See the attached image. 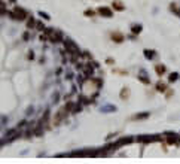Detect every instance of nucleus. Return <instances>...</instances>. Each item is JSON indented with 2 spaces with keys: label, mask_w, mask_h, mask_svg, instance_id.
Here are the masks:
<instances>
[{
  "label": "nucleus",
  "mask_w": 180,
  "mask_h": 164,
  "mask_svg": "<svg viewBox=\"0 0 180 164\" xmlns=\"http://www.w3.org/2000/svg\"><path fill=\"white\" fill-rule=\"evenodd\" d=\"M43 33L46 34L48 39H49L51 42H54V43H58V42L63 41V34H61L60 31H58V30H55V28H49V27H46Z\"/></svg>",
  "instance_id": "f257e3e1"
},
{
  "label": "nucleus",
  "mask_w": 180,
  "mask_h": 164,
  "mask_svg": "<svg viewBox=\"0 0 180 164\" xmlns=\"http://www.w3.org/2000/svg\"><path fill=\"white\" fill-rule=\"evenodd\" d=\"M64 46H66V49H67V52H69V54L80 55L79 48H78V45H76L73 41H70V39H66V41H64Z\"/></svg>",
  "instance_id": "f03ea898"
},
{
  "label": "nucleus",
  "mask_w": 180,
  "mask_h": 164,
  "mask_svg": "<svg viewBox=\"0 0 180 164\" xmlns=\"http://www.w3.org/2000/svg\"><path fill=\"white\" fill-rule=\"evenodd\" d=\"M158 140H161V136H158V134H154V136L143 134V136L137 137V142H140V143H154V142H158Z\"/></svg>",
  "instance_id": "7ed1b4c3"
},
{
  "label": "nucleus",
  "mask_w": 180,
  "mask_h": 164,
  "mask_svg": "<svg viewBox=\"0 0 180 164\" xmlns=\"http://www.w3.org/2000/svg\"><path fill=\"white\" fill-rule=\"evenodd\" d=\"M164 136H165V139H167V142H168L170 145H179L180 136L177 134V133H173V131H167Z\"/></svg>",
  "instance_id": "20e7f679"
},
{
  "label": "nucleus",
  "mask_w": 180,
  "mask_h": 164,
  "mask_svg": "<svg viewBox=\"0 0 180 164\" xmlns=\"http://www.w3.org/2000/svg\"><path fill=\"white\" fill-rule=\"evenodd\" d=\"M13 14H15V20H18V21L26 20L27 17H28L27 11H24V9H22V7H20V6L13 7Z\"/></svg>",
  "instance_id": "39448f33"
},
{
  "label": "nucleus",
  "mask_w": 180,
  "mask_h": 164,
  "mask_svg": "<svg viewBox=\"0 0 180 164\" xmlns=\"http://www.w3.org/2000/svg\"><path fill=\"white\" fill-rule=\"evenodd\" d=\"M133 137L131 136H124V137H119L116 142H115V146L116 148H122V146H125V145H130V143H133Z\"/></svg>",
  "instance_id": "423d86ee"
},
{
  "label": "nucleus",
  "mask_w": 180,
  "mask_h": 164,
  "mask_svg": "<svg viewBox=\"0 0 180 164\" xmlns=\"http://www.w3.org/2000/svg\"><path fill=\"white\" fill-rule=\"evenodd\" d=\"M97 12H98L101 17H106V18H112V17H113V11H112L110 7H106V6H100Z\"/></svg>",
  "instance_id": "0eeeda50"
},
{
  "label": "nucleus",
  "mask_w": 180,
  "mask_h": 164,
  "mask_svg": "<svg viewBox=\"0 0 180 164\" xmlns=\"http://www.w3.org/2000/svg\"><path fill=\"white\" fill-rule=\"evenodd\" d=\"M66 113H67L66 108H63V109L58 110V112H57V115H55V118H54V124L57 125L60 121H63V119H64V116H66Z\"/></svg>",
  "instance_id": "6e6552de"
},
{
  "label": "nucleus",
  "mask_w": 180,
  "mask_h": 164,
  "mask_svg": "<svg viewBox=\"0 0 180 164\" xmlns=\"http://www.w3.org/2000/svg\"><path fill=\"white\" fill-rule=\"evenodd\" d=\"M112 41L116 42V43H122V42L125 41V36L121 33V31H113V33H112Z\"/></svg>",
  "instance_id": "1a4fd4ad"
},
{
  "label": "nucleus",
  "mask_w": 180,
  "mask_h": 164,
  "mask_svg": "<svg viewBox=\"0 0 180 164\" xmlns=\"http://www.w3.org/2000/svg\"><path fill=\"white\" fill-rule=\"evenodd\" d=\"M112 7H113L115 11H119V12L125 11V6H124V3H122V2H119V0H113V2H112Z\"/></svg>",
  "instance_id": "9d476101"
},
{
  "label": "nucleus",
  "mask_w": 180,
  "mask_h": 164,
  "mask_svg": "<svg viewBox=\"0 0 180 164\" xmlns=\"http://www.w3.org/2000/svg\"><path fill=\"white\" fill-rule=\"evenodd\" d=\"M155 72H156V75L158 76H162V75H165L167 67H165L164 64H156V66H155Z\"/></svg>",
  "instance_id": "9b49d317"
},
{
  "label": "nucleus",
  "mask_w": 180,
  "mask_h": 164,
  "mask_svg": "<svg viewBox=\"0 0 180 164\" xmlns=\"http://www.w3.org/2000/svg\"><path fill=\"white\" fill-rule=\"evenodd\" d=\"M143 54H144V57H146L147 60H154L155 57H156V51H154V49H144Z\"/></svg>",
  "instance_id": "f8f14e48"
},
{
  "label": "nucleus",
  "mask_w": 180,
  "mask_h": 164,
  "mask_svg": "<svg viewBox=\"0 0 180 164\" xmlns=\"http://www.w3.org/2000/svg\"><path fill=\"white\" fill-rule=\"evenodd\" d=\"M83 73H85V76L87 78H89V76H92V73H94V67L91 66V64H88V66H83Z\"/></svg>",
  "instance_id": "ddd939ff"
},
{
  "label": "nucleus",
  "mask_w": 180,
  "mask_h": 164,
  "mask_svg": "<svg viewBox=\"0 0 180 164\" xmlns=\"http://www.w3.org/2000/svg\"><path fill=\"white\" fill-rule=\"evenodd\" d=\"M170 11L173 12V14H176L177 17H180V7H179V5L177 3H170Z\"/></svg>",
  "instance_id": "4468645a"
},
{
  "label": "nucleus",
  "mask_w": 180,
  "mask_h": 164,
  "mask_svg": "<svg viewBox=\"0 0 180 164\" xmlns=\"http://www.w3.org/2000/svg\"><path fill=\"white\" fill-rule=\"evenodd\" d=\"M139 81H141L143 84H146V85L150 84V79L146 76V72H144V70H141V75H139Z\"/></svg>",
  "instance_id": "2eb2a0df"
},
{
  "label": "nucleus",
  "mask_w": 180,
  "mask_h": 164,
  "mask_svg": "<svg viewBox=\"0 0 180 164\" xmlns=\"http://www.w3.org/2000/svg\"><path fill=\"white\" fill-rule=\"evenodd\" d=\"M141 30H143V26H141V24H133V26H131V31H133L134 34H140Z\"/></svg>",
  "instance_id": "dca6fc26"
},
{
  "label": "nucleus",
  "mask_w": 180,
  "mask_h": 164,
  "mask_svg": "<svg viewBox=\"0 0 180 164\" xmlns=\"http://www.w3.org/2000/svg\"><path fill=\"white\" fill-rule=\"evenodd\" d=\"M156 91H159V93H165L167 91V84H164V82H158L156 84Z\"/></svg>",
  "instance_id": "f3484780"
},
{
  "label": "nucleus",
  "mask_w": 180,
  "mask_h": 164,
  "mask_svg": "<svg viewBox=\"0 0 180 164\" xmlns=\"http://www.w3.org/2000/svg\"><path fill=\"white\" fill-rule=\"evenodd\" d=\"M128 97H130V89H128L127 87H124V88L121 89V99H122V100H127Z\"/></svg>",
  "instance_id": "a211bd4d"
},
{
  "label": "nucleus",
  "mask_w": 180,
  "mask_h": 164,
  "mask_svg": "<svg viewBox=\"0 0 180 164\" xmlns=\"http://www.w3.org/2000/svg\"><path fill=\"white\" fill-rule=\"evenodd\" d=\"M149 118V112H143V113H135L133 116V119H146Z\"/></svg>",
  "instance_id": "6ab92c4d"
},
{
  "label": "nucleus",
  "mask_w": 180,
  "mask_h": 164,
  "mask_svg": "<svg viewBox=\"0 0 180 164\" xmlns=\"http://www.w3.org/2000/svg\"><path fill=\"white\" fill-rule=\"evenodd\" d=\"M34 27H36V21H34L33 17H30L27 20V28H34Z\"/></svg>",
  "instance_id": "aec40b11"
},
{
  "label": "nucleus",
  "mask_w": 180,
  "mask_h": 164,
  "mask_svg": "<svg viewBox=\"0 0 180 164\" xmlns=\"http://www.w3.org/2000/svg\"><path fill=\"white\" fill-rule=\"evenodd\" d=\"M9 11H6V5H5V2H2L0 0V15H6Z\"/></svg>",
  "instance_id": "412c9836"
},
{
  "label": "nucleus",
  "mask_w": 180,
  "mask_h": 164,
  "mask_svg": "<svg viewBox=\"0 0 180 164\" xmlns=\"http://www.w3.org/2000/svg\"><path fill=\"white\" fill-rule=\"evenodd\" d=\"M179 79V73L177 72H173V73H170V76H168V81L170 82H176Z\"/></svg>",
  "instance_id": "4be33fe9"
},
{
  "label": "nucleus",
  "mask_w": 180,
  "mask_h": 164,
  "mask_svg": "<svg viewBox=\"0 0 180 164\" xmlns=\"http://www.w3.org/2000/svg\"><path fill=\"white\" fill-rule=\"evenodd\" d=\"M103 112H115L116 110V106H104V108H101Z\"/></svg>",
  "instance_id": "5701e85b"
},
{
  "label": "nucleus",
  "mask_w": 180,
  "mask_h": 164,
  "mask_svg": "<svg viewBox=\"0 0 180 164\" xmlns=\"http://www.w3.org/2000/svg\"><path fill=\"white\" fill-rule=\"evenodd\" d=\"M73 106H74V103H73V102H67L64 108H66L67 112H72V110H73Z\"/></svg>",
  "instance_id": "b1692460"
},
{
  "label": "nucleus",
  "mask_w": 180,
  "mask_h": 164,
  "mask_svg": "<svg viewBox=\"0 0 180 164\" xmlns=\"http://www.w3.org/2000/svg\"><path fill=\"white\" fill-rule=\"evenodd\" d=\"M80 110H82V106H80L79 103H76L73 106V110H72V112H73V113H79Z\"/></svg>",
  "instance_id": "393cba45"
},
{
  "label": "nucleus",
  "mask_w": 180,
  "mask_h": 164,
  "mask_svg": "<svg viewBox=\"0 0 180 164\" xmlns=\"http://www.w3.org/2000/svg\"><path fill=\"white\" fill-rule=\"evenodd\" d=\"M83 15H85V17H95V11H92V9H87V11L83 12Z\"/></svg>",
  "instance_id": "a878e982"
},
{
  "label": "nucleus",
  "mask_w": 180,
  "mask_h": 164,
  "mask_svg": "<svg viewBox=\"0 0 180 164\" xmlns=\"http://www.w3.org/2000/svg\"><path fill=\"white\" fill-rule=\"evenodd\" d=\"M36 28H37V30H40V31H45V26H43V22H40V21H37V22H36Z\"/></svg>",
  "instance_id": "bb28decb"
},
{
  "label": "nucleus",
  "mask_w": 180,
  "mask_h": 164,
  "mask_svg": "<svg viewBox=\"0 0 180 164\" xmlns=\"http://www.w3.org/2000/svg\"><path fill=\"white\" fill-rule=\"evenodd\" d=\"M39 15H40V17H42V18H43V20H46V21H49V20H51V17H49V15H48L46 12H43V11H40V12H39Z\"/></svg>",
  "instance_id": "cd10ccee"
},
{
  "label": "nucleus",
  "mask_w": 180,
  "mask_h": 164,
  "mask_svg": "<svg viewBox=\"0 0 180 164\" xmlns=\"http://www.w3.org/2000/svg\"><path fill=\"white\" fill-rule=\"evenodd\" d=\"M42 133H43V130H42V125H39L37 128H34V134H36V136H40Z\"/></svg>",
  "instance_id": "c85d7f7f"
},
{
  "label": "nucleus",
  "mask_w": 180,
  "mask_h": 164,
  "mask_svg": "<svg viewBox=\"0 0 180 164\" xmlns=\"http://www.w3.org/2000/svg\"><path fill=\"white\" fill-rule=\"evenodd\" d=\"M22 39H24V41H28V39H30V34H28V33L26 31V33L22 34Z\"/></svg>",
  "instance_id": "c756f323"
},
{
  "label": "nucleus",
  "mask_w": 180,
  "mask_h": 164,
  "mask_svg": "<svg viewBox=\"0 0 180 164\" xmlns=\"http://www.w3.org/2000/svg\"><path fill=\"white\" fill-rule=\"evenodd\" d=\"M26 121H22V123H20V125H18V127H24V125H26Z\"/></svg>",
  "instance_id": "7c9ffc66"
},
{
  "label": "nucleus",
  "mask_w": 180,
  "mask_h": 164,
  "mask_svg": "<svg viewBox=\"0 0 180 164\" xmlns=\"http://www.w3.org/2000/svg\"><path fill=\"white\" fill-rule=\"evenodd\" d=\"M179 145H180V139H179Z\"/></svg>",
  "instance_id": "2f4dec72"
}]
</instances>
